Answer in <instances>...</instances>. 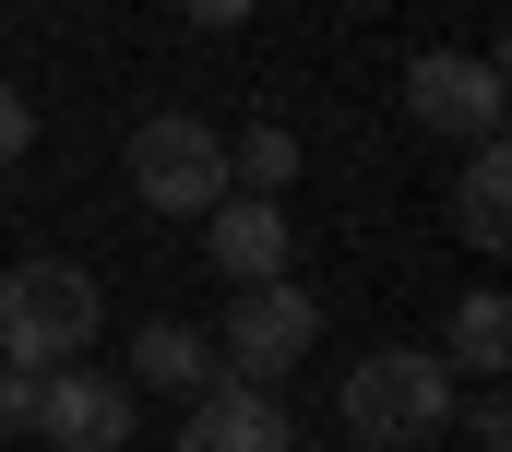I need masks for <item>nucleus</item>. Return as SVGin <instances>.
<instances>
[{
	"label": "nucleus",
	"mask_w": 512,
	"mask_h": 452,
	"mask_svg": "<svg viewBox=\"0 0 512 452\" xmlns=\"http://www.w3.org/2000/svg\"><path fill=\"white\" fill-rule=\"evenodd\" d=\"M441 429H453V369L429 345H382V357L346 369V441L358 452H417Z\"/></svg>",
	"instance_id": "nucleus-1"
},
{
	"label": "nucleus",
	"mask_w": 512,
	"mask_h": 452,
	"mask_svg": "<svg viewBox=\"0 0 512 452\" xmlns=\"http://www.w3.org/2000/svg\"><path fill=\"white\" fill-rule=\"evenodd\" d=\"M96 345V274L84 262H12L0 274V369H72Z\"/></svg>",
	"instance_id": "nucleus-2"
},
{
	"label": "nucleus",
	"mask_w": 512,
	"mask_h": 452,
	"mask_svg": "<svg viewBox=\"0 0 512 452\" xmlns=\"http://www.w3.org/2000/svg\"><path fill=\"white\" fill-rule=\"evenodd\" d=\"M131 191H143V215H215L227 203V143L203 131V119H143L131 131Z\"/></svg>",
	"instance_id": "nucleus-3"
},
{
	"label": "nucleus",
	"mask_w": 512,
	"mask_h": 452,
	"mask_svg": "<svg viewBox=\"0 0 512 452\" xmlns=\"http://www.w3.org/2000/svg\"><path fill=\"white\" fill-rule=\"evenodd\" d=\"M310 334H322V310H310V298H298L286 274H262V286H239V298H227L215 369H227V381H262V393H274V381H286V369L310 357Z\"/></svg>",
	"instance_id": "nucleus-4"
},
{
	"label": "nucleus",
	"mask_w": 512,
	"mask_h": 452,
	"mask_svg": "<svg viewBox=\"0 0 512 452\" xmlns=\"http://www.w3.org/2000/svg\"><path fill=\"white\" fill-rule=\"evenodd\" d=\"M36 441L48 452H131V381H108V369H48L36 381Z\"/></svg>",
	"instance_id": "nucleus-5"
},
{
	"label": "nucleus",
	"mask_w": 512,
	"mask_h": 452,
	"mask_svg": "<svg viewBox=\"0 0 512 452\" xmlns=\"http://www.w3.org/2000/svg\"><path fill=\"white\" fill-rule=\"evenodd\" d=\"M405 119L417 131H465V143H501V60H417L405 72Z\"/></svg>",
	"instance_id": "nucleus-6"
},
{
	"label": "nucleus",
	"mask_w": 512,
	"mask_h": 452,
	"mask_svg": "<svg viewBox=\"0 0 512 452\" xmlns=\"http://www.w3.org/2000/svg\"><path fill=\"white\" fill-rule=\"evenodd\" d=\"M179 452H298V429H286V405H274L262 381H203Z\"/></svg>",
	"instance_id": "nucleus-7"
},
{
	"label": "nucleus",
	"mask_w": 512,
	"mask_h": 452,
	"mask_svg": "<svg viewBox=\"0 0 512 452\" xmlns=\"http://www.w3.org/2000/svg\"><path fill=\"white\" fill-rule=\"evenodd\" d=\"M203 250H215L227 286H262V274H286V215H274L262 191H227V203L203 215Z\"/></svg>",
	"instance_id": "nucleus-8"
},
{
	"label": "nucleus",
	"mask_w": 512,
	"mask_h": 452,
	"mask_svg": "<svg viewBox=\"0 0 512 452\" xmlns=\"http://www.w3.org/2000/svg\"><path fill=\"white\" fill-rule=\"evenodd\" d=\"M453 226H465V250H501L512 238V155L501 143H477V167H465V191H453Z\"/></svg>",
	"instance_id": "nucleus-9"
},
{
	"label": "nucleus",
	"mask_w": 512,
	"mask_h": 452,
	"mask_svg": "<svg viewBox=\"0 0 512 452\" xmlns=\"http://www.w3.org/2000/svg\"><path fill=\"white\" fill-rule=\"evenodd\" d=\"M131 357H143L155 393H203V381H227V369H215V334H179V322H143Z\"/></svg>",
	"instance_id": "nucleus-10"
},
{
	"label": "nucleus",
	"mask_w": 512,
	"mask_h": 452,
	"mask_svg": "<svg viewBox=\"0 0 512 452\" xmlns=\"http://www.w3.org/2000/svg\"><path fill=\"white\" fill-rule=\"evenodd\" d=\"M453 357H441V369H501V345H512V298L501 286H477V298H453Z\"/></svg>",
	"instance_id": "nucleus-11"
},
{
	"label": "nucleus",
	"mask_w": 512,
	"mask_h": 452,
	"mask_svg": "<svg viewBox=\"0 0 512 452\" xmlns=\"http://www.w3.org/2000/svg\"><path fill=\"white\" fill-rule=\"evenodd\" d=\"M227 179H239V191H262V203H274V191L298 179V131H286V119H251V131L227 143Z\"/></svg>",
	"instance_id": "nucleus-12"
},
{
	"label": "nucleus",
	"mask_w": 512,
	"mask_h": 452,
	"mask_svg": "<svg viewBox=\"0 0 512 452\" xmlns=\"http://www.w3.org/2000/svg\"><path fill=\"white\" fill-rule=\"evenodd\" d=\"M465 429H477V452H512V405H501V393H477V405H465Z\"/></svg>",
	"instance_id": "nucleus-13"
},
{
	"label": "nucleus",
	"mask_w": 512,
	"mask_h": 452,
	"mask_svg": "<svg viewBox=\"0 0 512 452\" xmlns=\"http://www.w3.org/2000/svg\"><path fill=\"white\" fill-rule=\"evenodd\" d=\"M0 429H36V369H0Z\"/></svg>",
	"instance_id": "nucleus-14"
},
{
	"label": "nucleus",
	"mask_w": 512,
	"mask_h": 452,
	"mask_svg": "<svg viewBox=\"0 0 512 452\" xmlns=\"http://www.w3.org/2000/svg\"><path fill=\"white\" fill-rule=\"evenodd\" d=\"M24 143H36V108H24V96H12V84H0V167H12V155H24Z\"/></svg>",
	"instance_id": "nucleus-15"
},
{
	"label": "nucleus",
	"mask_w": 512,
	"mask_h": 452,
	"mask_svg": "<svg viewBox=\"0 0 512 452\" xmlns=\"http://www.w3.org/2000/svg\"><path fill=\"white\" fill-rule=\"evenodd\" d=\"M167 12H179V24H251L262 0H167Z\"/></svg>",
	"instance_id": "nucleus-16"
}]
</instances>
